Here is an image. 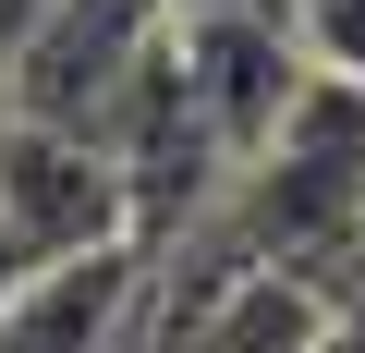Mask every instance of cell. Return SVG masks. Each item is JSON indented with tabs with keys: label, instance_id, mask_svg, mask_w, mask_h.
<instances>
[{
	"label": "cell",
	"instance_id": "52a82bcc",
	"mask_svg": "<svg viewBox=\"0 0 365 353\" xmlns=\"http://www.w3.org/2000/svg\"><path fill=\"white\" fill-rule=\"evenodd\" d=\"M25 268H37V256L13 244V220H0V305H13V292H25Z\"/></svg>",
	"mask_w": 365,
	"mask_h": 353
},
{
	"label": "cell",
	"instance_id": "3957f363",
	"mask_svg": "<svg viewBox=\"0 0 365 353\" xmlns=\"http://www.w3.org/2000/svg\"><path fill=\"white\" fill-rule=\"evenodd\" d=\"M158 280V244H98V256H61V268H25V292L0 305V353H110L134 329Z\"/></svg>",
	"mask_w": 365,
	"mask_h": 353
},
{
	"label": "cell",
	"instance_id": "7a4b0ae2",
	"mask_svg": "<svg viewBox=\"0 0 365 353\" xmlns=\"http://www.w3.org/2000/svg\"><path fill=\"white\" fill-rule=\"evenodd\" d=\"M0 220H13V244H25L37 268L98 256V244L134 232L110 146L73 134V122H25V110H0ZM134 244H146V232H134Z\"/></svg>",
	"mask_w": 365,
	"mask_h": 353
},
{
	"label": "cell",
	"instance_id": "277c9868",
	"mask_svg": "<svg viewBox=\"0 0 365 353\" xmlns=\"http://www.w3.org/2000/svg\"><path fill=\"white\" fill-rule=\"evenodd\" d=\"M292 37H304V61H317V73L365 86V0H292Z\"/></svg>",
	"mask_w": 365,
	"mask_h": 353
},
{
	"label": "cell",
	"instance_id": "5b68a950",
	"mask_svg": "<svg viewBox=\"0 0 365 353\" xmlns=\"http://www.w3.org/2000/svg\"><path fill=\"white\" fill-rule=\"evenodd\" d=\"M37 25H49V0H0V61H13V49H25Z\"/></svg>",
	"mask_w": 365,
	"mask_h": 353
},
{
	"label": "cell",
	"instance_id": "8992f818",
	"mask_svg": "<svg viewBox=\"0 0 365 353\" xmlns=\"http://www.w3.org/2000/svg\"><path fill=\"white\" fill-rule=\"evenodd\" d=\"M158 13H170V25H182V13H280V25H292V0H158Z\"/></svg>",
	"mask_w": 365,
	"mask_h": 353
},
{
	"label": "cell",
	"instance_id": "6da1fadb",
	"mask_svg": "<svg viewBox=\"0 0 365 353\" xmlns=\"http://www.w3.org/2000/svg\"><path fill=\"white\" fill-rule=\"evenodd\" d=\"M158 37H170L158 0H49V25L0 61V110L98 134V122H110V98L158 61Z\"/></svg>",
	"mask_w": 365,
	"mask_h": 353
}]
</instances>
